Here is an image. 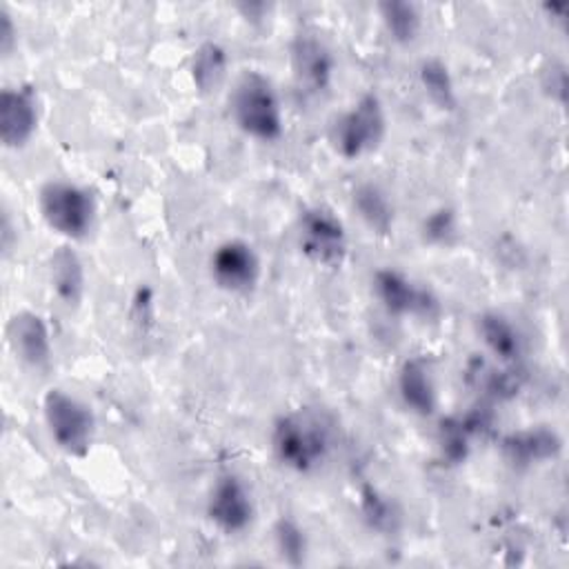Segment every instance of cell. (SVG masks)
Wrapping results in <instances>:
<instances>
[{
  "mask_svg": "<svg viewBox=\"0 0 569 569\" xmlns=\"http://www.w3.org/2000/svg\"><path fill=\"white\" fill-rule=\"evenodd\" d=\"M260 258L256 249L240 240V238H229L220 242L209 258V273L211 280L216 282L218 289L227 293H249L256 289L260 280Z\"/></svg>",
  "mask_w": 569,
  "mask_h": 569,
  "instance_id": "obj_8",
  "label": "cell"
},
{
  "mask_svg": "<svg viewBox=\"0 0 569 569\" xmlns=\"http://www.w3.org/2000/svg\"><path fill=\"white\" fill-rule=\"evenodd\" d=\"M38 209L42 220L69 240H82L96 222L93 196L69 180L44 182L38 191Z\"/></svg>",
  "mask_w": 569,
  "mask_h": 569,
  "instance_id": "obj_5",
  "label": "cell"
},
{
  "mask_svg": "<svg viewBox=\"0 0 569 569\" xmlns=\"http://www.w3.org/2000/svg\"><path fill=\"white\" fill-rule=\"evenodd\" d=\"M387 136V116L376 93H362L347 111H342L329 129L336 153L345 160H358L376 151Z\"/></svg>",
  "mask_w": 569,
  "mask_h": 569,
  "instance_id": "obj_3",
  "label": "cell"
},
{
  "mask_svg": "<svg viewBox=\"0 0 569 569\" xmlns=\"http://www.w3.org/2000/svg\"><path fill=\"white\" fill-rule=\"evenodd\" d=\"M300 251L318 267L340 269L347 258V231L342 220L322 204L307 207L298 218Z\"/></svg>",
  "mask_w": 569,
  "mask_h": 569,
  "instance_id": "obj_6",
  "label": "cell"
},
{
  "mask_svg": "<svg viewBox=\"0 0 569 569\" xmlns=\"http://www.w3.org/2000/svg\"><path fill=\"white\" fill-rule=\"evenodd\" d=\"M420 84L425 89V93L429 96V100L440 107V109H447L451 111L456 107V87H453V78L447 69V64L438 58H429V60H422L420 64Z\"/></svg>",
  "mask_w": 569,
  "mask_h": 569,
  "instance_id": "obj_21",
  "label": "cell"
},
{
  "mask_svg": "<svg viewBox=\"0 0 569 569\" xmlns=\"http://www.w3.org/2000/svg\"><path fill=\"white\" fill-rule=\"evenodd\" d=\"M502 451L507 460L516 467H531L551 462L562 451V438L556 429L549 427H531L522 431H513L502 440Z\"/></svg>",
  "mask_w": 569,
  "mask_h": 569,
  "instance_id": "obj_14",
  "label": "cell"
},
{
  "mask_svg": "<svg viewBox=\"0 0 569 569\" xmlns=\"http://www.w3.org/2000/svg\"><path fill=\"white\" fill-rule=\"evenodd\" d=\"M229 113L236 127L260 142H276L284 131V111L273 82L260 71H244L231 93Z\"/></svg>",
  "mask_w": 569,
  "mask_h": 569,
  "instance_id": "obj_2",
  "label": "cell"
},
{
  "mask_svg": "<svg viewBox=\"0 0 569 569\" xmlns=\"http://www.w3.org/2000/svg\"><path fill=\"white\" fill-rule=\"evenodd\" d=\"M16 24H13V20H11V13L2 7L0 9V51H2V56H9L11 51H13V47H16Z\"/></svg>",
  "mask_w": 569,
  "mask_h": 569,
  "instance_id": "obj_25",
  "label": "cell"
},
{
  "mask_svg": "<svg viewBox=\"0 0 569 569\" xmlns=\"http://www.w3.org/2000/svg\"><path fill=\"white\" fill-rule=\"evenodd\" d=\"M51 289L60 302L76 307L84 296V264L71 247H58L49 260Z\"/></svg>",
  "mask_w": 569,
  "mask_h": 569,
  "instance_id": "obj_16",
  "label": "cell"
},
{
  "mask_svg": "<svg viewBox=\"0 0 569 569\" xmlns=\"http://www.w3.org/2000/svg\"><path fill=\"white\" fill-rule=\"evenodd\" d=\"M351 204L358 211L360 220L380 236H387L393 229V202L389 193L376 182H360L351 191Z\"/></svg>",
  "mask_w": 569,
  "mask_h": 569,
  "instance_id": "obj_17",
  "label": "cell"
},
{
  "mask_svg": "<svg viewBox=\"0 0 569 569\" xmlns=\"http://www.w3.org/2000/svg\"><path fill=\"white\" fill-rule=\"evenodd\" d=\"M371 289L376 300L391 316L429 318L438 311L436 296L427 287H420L418 282H413L400 269H393V267L376 269L371 278Z\"/></svg>",
  "mask_w": 569,
  "mask_h": 569,
  "instance_id": "obj_7",
  "label": "cell"
},
{
  "mask_svg": "<svg viewBox=\"0 0 569 569\" xmlns=\"http://www.w3.org/2000/svg\"><path fill=\"white\" fill-rule=\"evenodd\" d=\"M378 13L380 20L387 29V33L402 44H409L416 40L422 18H420V9L413 2H405V0H387L378 4Z\"/></svg>",
  "mask_w": 569,
  "mask_h": 569,
  "instance_id": "obj_20",
  "label": "cell"
},
{
  "mask_svg": "<svg viewBox=\"0 0 569 569\" xmlns=\"http://www.w3.org/2000/svg\"><path fill=\"white\" fill-rule=\"evenodd\" d=\"M7 342L13 356L31 369H42L51 360V333L44 318L36 311L22 309L9 318Z\"/></svg>",
  "mask_w": 569,
  "mask_h": 569,
  "instance_id": "obj_11",
  "label": "cell"
},
{
  "mask_svg": "<svg viewBox=\"0 0 569 569\" xmlns=\"http://www.w3.org/2000/svg\"><path fill=\"white\" fill-rule=\"evenodd\" d=\"M38 129V100L27 87H7L0 93V140L9 149L24 147Z\"/></svg>",
  "mask_w": 569,
  "mask_h": 569,
  "instance_id": "obj_12",
  "label": "cell"
},
{
  "mask_svg": "<svg viewBox=\"0 0 569 569\" xmlns=\"http://www.w3.org/2000/svg\"><path fill=\"white\" fill-rule=\"evenodd\" d=\"M289 53L296 82L307 93H327L336 73V58L327 42L313 33H298Z\"/></svg>",
  "mask_w": 569,
  "mask_h": 569,
  "instance_id": "obj_10",
  "label": "cell"
},
{
  "mask_svg": "<svg viewBox=\"0 0 569 569\" xmlns=\"http://www.w3.org/2000/svg\"><path fill=\"white\" fill-rule=\"evenodd\" d=\"M396 389L402 405L416 416H431L438 409V389L431 365L422 356H411L400 365Z\"/></svg>",
  "mask_w": 569,
  "mask_h": 569,
  "instance_id": "obj_13",
  "label": "cell"
},
{
  "mask_svg": "<svg viewBox=\"0 0 569 569\" xmlns=\"http://www.w3.org/2000/svg\"><path fill=\"white\" fill-rule=\"evenodd\" d=\"M358 507H360V513H362V520L378 533H396L398 527H400V509L398 505L387 496L382 493L380 489L367 485L360 489V500H358Z\"/></svg>",
  "mask_w": 569,
  "mask_h": 569,
  "instance_id": "obj_19",
  "label": "cell"
},
{
  "mask_svg": "<svg viewBox=\"0 0 569 569\" xmlns=\"http://www.w3.org/2000/svg\"><path fill=\"white\" fill-rule=\"evenodd\" d=\"M336 431L329 416L320 409L300 407L282 413L271 429V449L278 462L296 473L320 469L331 456Z\"/></svg>",
  "mask_w": 569,
  "mask_h": 569,
  "instance_id": "obj_1",
  "label": "cell"
},
{
  "mask_svg": "<svg viewBox=\"0 0 569 569\" xmlns=\"http://www.w3.org/2000/svg\"><path fill=\"white\" fill-rule=\"evenodd\" d=\"M478 333L487 351L502 365H518L522 358L525 340L516 322L500 311H485L478 318Z\"/></svg>",
  "mask_w": 569,
  "mask_h": 569,
  "instance_id": "obj_15",
  "label": "cell"
},
{
  "mask_svg": "<svg viewBox=\"0 0 569 569\" xmlns=\"http://www.w3.org/2000/svg\"><path fill=\"white\" fill-rule=\"evenodd\" d=\"M422 236L431 244H451L458 236V220L456 213L447 207L431 211L422 222Z\"/></svg>",
  "mask_w": 569,
  "mask_h": 569,
  "instance_id": "obj_24",
  "label": "cell"
},
{
  "mask_svg": "<svg viewBox=\"0 0 569 569\" xmlns=\"http://www.w3.org/2000/svg\"><path fill=\"white\" fill-rule=\"evenodd\" d=\"M42 418L53 445L71 458H84L93 445L96 418L93 411L67 393L64 389H49L42 398Z\"/></svg>",
  "mask_w": 569,
  "mask_h": 569,
  "instance_id": "obj_4",
  "label": "cell"
},
{
  "mask_svg": "<svg viewBox=\"0 0 569 569\" xmlns=\"http://www.w3.org/2000/svg\"><path fill=\"white\" fill-rule=\"evenodd\" d=\"M227 67H229L227 49L216 40H204L193 51L191 67H189L196 89L202 93H209L216 87H220V82L227 76Z\"/></svg>",
  "mask_w": 569,
  "mask_h": 569,
  "instance_id": "obj_18",
  "label": "cell"
},
{
  "mask_svg": "<svg viewBox=\"0 0 569 569\" xmlns=\"http://www.w3.org/2000/svg\"><path fill=\"white\" fill-rule=\"evenodd\" d=\"M256 505L247 482L236 473H222L209 489L207 518L227 536L251 527Z\"/></svg>",
  "mask_w": 569,
  "mask_h": 569,
  "instance_id": "obj_9",
  "label": "cell"
},
{
  "mask_svg": "<svg viewBox=\"0 0 569 569\" xmlns=\"http://www.w3.org/2000/svg\"><path fill=\"white\" fill-rule=\"evenodd\" d=\"M471 438L473 436L469 433L462 416L445 418L438 427V449H440L442 460H447L449 465L465 462L469 456Z\"/></svg>",
  "mask_w": 569,
  "mask_h": 569,
  "instance_id": "obj_22",
  "label": "cell"
},
{
  "mask_svg": "<svg viewBox=\"0 0 569 569\" xmlns=\"http://www.w3.org/2000/svg\"><path fill=\"white\" fill-rule=\"evenodd\" d=\"M273 542L278 553L289 565H302L307 558V536L293 518H278L273 525Z\"/></svg>",
  "mask_w": 569,
  "mask_h": 569,
  "instance_id": "obj_23",
  "label": "cell"
}]
</instances>
